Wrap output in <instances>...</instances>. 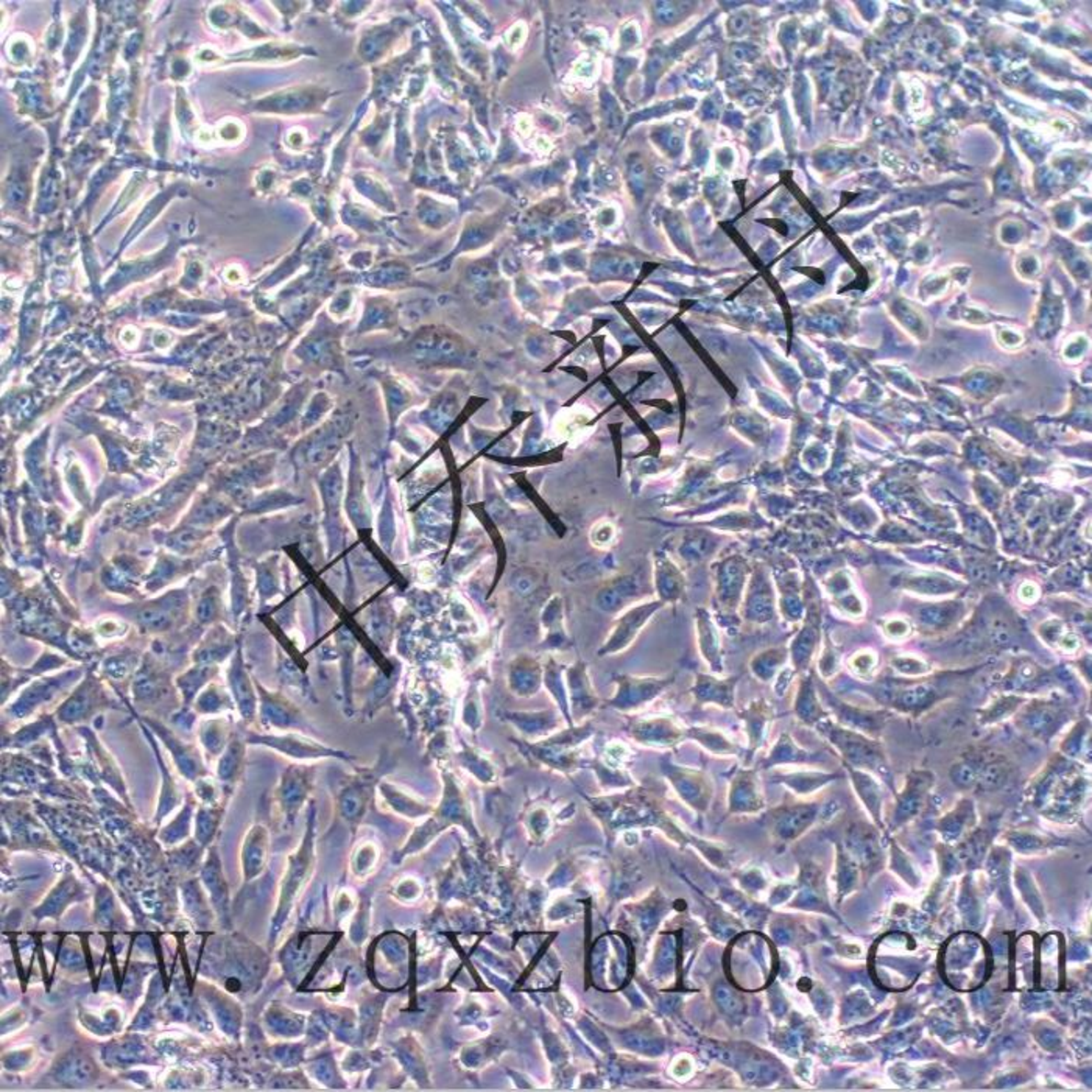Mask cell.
I'll list each match as a JSON object with an SVG mask.
<instances>
[{"label":"cell","mask_w":1092,"mask_h":1092,"mask_svg":"<svg viewBox=\"0 0 1092 1092\" xmlns=\"http://www.w3.org/2000/svg\"><path fill=\"white\" fill-rule=\"evenodd\" d=\"M888 666L896 677L906 680L929 677L935 672V667L917 653H895L888 658Z\"/></svg>","instance_id":"35"},{"label":"cell","mask_w":1092,"mask_h":1092,"mask_svg":"<svg viewBox=\"0 0 1092 1092\" xmlns=\"http://www.w3.org/2000/svg\"><path fill=\"white\" fill-rule=\"evenodd\" d=\"M134 706H156L174 691L170 673L153 653H145L131 680Z\"/></svg>","instance_id":"12"},{"label":"cell","mask_w":1092,"mask_h":1092,"mask_svg":"<svg viewBox=\"0 0 1092 1092\" xmlns=\"http://www.w3.org/2000/svg\"><path fill=\"white\" fill-rule=\"evenodd\" d=\"M794 711H795L798 720L809 726H816L821 720L831 717V714L821 702L820 693L816 688V673L812 670L800 675L795 702H794Z\"/></svg>","instance_id":"21"},{"label":"cell","mask_w":1092,"mask_h":1092,"mask_svg":"<svg viewBox=\"0 0 1092 1092\" xmlns=\"http://www.w3.org/2000/svg\"><path fill=\"white\" fill-rule=\"evenodd\" d=\"M187 610V594L183 591H174L141 606L134 619L139 630L145 635H165L185 625Z\"/></svg>","instance_id":"8"},{"label":"cell","mask_w":1092,"mask_h":1092,"mask_svg":"<svg viewBox=\"0 0 1092 1092\" xmlns=\"http://www.w3.org/2000/svg\"><path fill=\"white\" fill-rule=\"evenodd\" d=\"M239 644H241V639L236 636V633H232L230 628H226L221 624H216L206 631L205 636L198 642L196 650L192 651L190 658L194 664L219 666L234 655Z\"/></svg>","instance_id":"18"},{"label":"cell","mask_w":1092,"mask_h":1092,"mask_svg":"<svg viewBox=\"0 0 1092 1092\" xmlns=\"http://www.w3.org/2000/svg\"><path fill=\"white\" fill-rule=\"evenodd\" d=\"M695 628H697L698 650L702 653L703 661L708 664L711 672L722 675L724 669V650L718 625L713 621L706 610H698L695 615Z\"/></svg>","instance_id":"22"},{"label":"cell","mask_w":1092,"mask_h":1092,"mask_svg":"<svg viewBox=\"0 0 1092 1092\" xmlns=\"http://www.w3.org/2000/svg\"><path fill=\"white\" fill-rule=\"evenodd\" d=\"M66 664L64 658L57 657V655H47L44 653L39 661L35 664V669H28V670H22V669H15V667H6V659H4V670H8L10 675L6 672H2V698L6 703V695L13 693L17 686H21L22 682L30 681L31 677L35 675H42V673L49 672V670H55L58 666Z\"/></svg>","instance_id":"29"},{"label":"cell","mask_w":1092,"mask_h":1092,"mask_svg":"<svg viewBox=\"0 0 1092 1092\" xmlns=\"http://www.w3.org/2000/svg\"><path fill=\"white\" fill-rule=\"evenodd\" d=\"M1072 666L1077 670L1078 675L1082 678V681L1086 682L1087 689L1091 688V651L1089 648L1083 650L1080 655L1072 659Z\"/></svg>","instance_id":"52"},{"label":"cell","mask_w":1092,"mask_h":1092,"mask_svg":"<svg viewBox=\"0 0 1092 1092\" xmlns=\"http://www.w3.org/2000/svg\"><path fill=\"white\" fill-rule=\"evenodd\" d=\"M933 782H935V776L928 770H917V771L908 774L906 787L897 795L896 809L893 816L895 826L904 825L918 816L926 803V798H928L929 790L932 789Z\"/></svg>","instance_id":"16"},{"label":"cell","mask_w":1092,"mask_h":1092,"mask_svg":"<svg viewBox=\"0 0 1092 1092\" xmlns=\"http://www.w3.org/2000/svg\"><path fill=\"white\" fill-rule=\"evenodd\" d=\"M984 666L970 667L962 670H948L924 678L906 680L888 678L883 682H874L870 691L872 700L892 713L904 714L910 717H921L923 714L937 708L940 703L955 697L959 688L955 682H964L974 677Z\"/></svg>","instance_id":"1"},{"label":"cell","mask_w":1092,"mask_h":1092,"mask_svg":"<svg viewBox=\"0 0 1092 1092\" xmlns=\"http://www.w3.org/2000/svg\"><path fill=\"white\" fill-rule=\"evenodd\" d=\"M250 742H259V744L270 745L275 749H284L287 753H293L295 756H328L333 754V751L321 749L319 745L315 747H309L304 740L295 736H286V737H264V736H253Z\"/></svg>","instance_id":"40"},{"label":"cell","mask_w":1092,"mask_h":1092,"mask_svg":"<svg viewBox=\"0 0 1092 1092\" xmlns=\"http://www.w3.org/2000/svg\"><path fill=\"white\" fill-rule=\"evenodd\" d=\"M139 722L147 725L152 733L158 734L164 740L167 749H172V753L174 754L176 764L183 770V773L187 774V776H192V774L196 773L197 762H198V753L197 751H194L187 745L183 744L180 738L174 737V734L170 733L169 728H165L164 725L160 724L158 720H154V718L149 717V715H141Z\"/></svg>","instance_id":"26"},{"label":"cell","mask_w":1092,"mask_h":1092,"mask_svg":"<svg viewBox=\"0 0 1092 1092\" xmlns=\"http://www.w3.org/2000/svg\"><path fill=\"white\" fill-rule=\"evenodd\" d=\"M219 666L214 664H194L187 670L174 678V686L180 691L181 700L185 708L192 706V703L198 697L203 689L214 681L219 675Z\"/></svg>","instance_id":"25"},{"label":"cell","mask_w":1092,"mask_h":1092,"mask_svg":"<svg viewBox=\"0 0 1092 1092\" xmlns=\"http://www.w3.org/2000/svg\"><path fill=\"white\" fill-rule=\"evenodd\" d=\"M823 641L821 630V615L818 611L809 610L805 615V622L796 631L795 636L789 646L790 664L798 675L809 672L810 664L816 658V651Z\"/></svg>","instance_id":"15"},{"label":"cell","mask_w":1092,"mask_h":1092,"mask_svg":"<svg viewBox=\"0 0 1092 1092\" xmlns=\"http://www.w3.org/2000/svg\"><path fill=\"white\" fill-rule=\"evenodd\" d=\"M127 633V625L116 621H102L96 625V635L103 639H116Z\"/></svg>","instance_id":"53"},{"label":"cell","mask_w":1092,"mask_h":1092,"mask_svg":"<svg viewBox=\"0 0 1092 1092\" xmlns=\"http://www.w3.org/2000/svg\"><path fill=\"white\" fill-rule=\"evenodd\" d=\"M773 594L767 590V586H756L749 599L745 602L744 617L751 624H769L774 619Z\"/></svg>","instance_id":"33"},{"label":"cell","mask_w":1092,"mask_h":1092,"mask_svg":"<svg viewBox=\"0 0 1092 1092\" xmlns=\"http://www.w3.org/2000/svg\"><path fill=\"white\" fill-rule=\"evenodd\" d=\"M740 718L745 722L751 744H760L773 720V706L764 698L754 700L740 713Z\"/></svg>","instance_id":"31"},{"label":"cell","mask_w":1092,"mask_h":1092,"mask_svg":"<svg viewBox=\"0 0 1092 1092\" xmlns=\"http://www.w3.org/2000/svg\"><path fill=\"white\" fill-rule=\"evenodd\" d=\"M1075 717V706L1063 691L1030 697L1015 714V725L1022 733L1049 742Z\"/></svg>","instance_id":"4"},{"label":"cell","mask_w":1092,"mask_h":1092,"mask_svg":"<svg viewBox=\"0 0 1092 1092\" xmlns=\"http://www.w3.org/2000/svg\"><path fill=\"white\" fill-rule=\"evenodd\" d=\"M1029 698L1010 692H996V697L977 711V722L982 726H991L1015 717Z\"/></svg>","instance_id":"27"},{"label":"cell","mask_w":1092,"mask_h":1092,"mask_svg":"<svg viewBox=\"0 0 1092 1092\" xmlns=\"http://www.w3.org/2000/svg\"><path fill=\"white\" fill-rule=\"evenodd\" d=\"M906 586L908 590L917 591L918 594L928 595H941L949 594L955 590L952 581H944L941 579H932V577H915V579L906 580Z\"/></svg>","instance_id":"49"},{"label":"cell","mask_w":1092,"mask_h":1092,"mask_svg":"<svg viewBox=\"0 0 1092 1092\" xmlns=\"http://www.w3.org/2000/svg\"><path fill=\"white\" fill-rule=\"evenodd\" d=\"M841 669V655L840 651L837 650L834 642L829 639L827 635H825V644H823V650L820 653V659H818V673L823 681L831 680L836 677L837 673L840 672Z\"/></svg>","instance_id":"46"},{"label":"cell","mask_w":1092,"mask_h":1092,"mask_svg":"<svg viewBox=\"0 0 1092 1092\" xmlns=\"http://www.w3.org/2000/svg\"><path fill=\"white\" fill-rule=\"evenodd\" d=\"M198 734H200L201 744L205 747L206 751L216 756V754L221 753L226 747V742L230 737V722L221 715H210L209 718L201 720Z\"/></svg>","instance_id":"36"},{"label":"cell","mask_w":1092,"mask_h":1092,"mask_svg":"<svg viewBox=\"0 0 1092 1092\" xmlns=\"http://www.w3.org/2000/svg\"><path fill=\"white\" fill-rule=\"evenodd\" d=\"M816 680L821 702L831 715H836L837 724L859 731V733L867 734L870 737L883 733V729L885 728V725L892 717V711L885 708H861V706L851 704V703L837 697L836 693L826 686V682L821 678L816 677Z\"/></svg>","instance_id":"7"},{"label":"cell","mask_w":1092,"mask_h":1092,"mask_svg":"<svg viewBox=\"0 0 1092 1092\" xmlns=\"http://www.w3.org/2000/svg\"><path fill=\"white\" fill-rule=\"evenodd\" d=\"M226 681H228V689L231 692L232 700L236 703V709L242 718H245V720L254 718L257 708H259V697H257L254 678L246 669L242 642L234 651L230 667L226 670Z\"/></svg>","instance_id":"14"},{"label":"cell","mask_w":1092,"mask_h":1092,"mask_svg":"<svg viewBox=\"0 0 1092 1092\" xmlns=\"http://www.w3.org/2000/svg\"><path fill=\"white\" fill-rule=\"evenodd\" d=\"M1089 737H1091V718L1082 717L1078 718L1075 724L1072 725L1071 731L1064 738L1062 745L1063 753L1069 756V758H1075V756H1085V753H1089Z\"/></svg>","instance_id":"43"},{"label":"cell","mask_w":1092,"mask_h":1092,"mask_svg":"<svg viewBox=\"0 0 1092 1092\" xmlns=\"http://www.w3.org/2000/svg\"><path fill=\"white\" fill-rule=\"evenodd\" d=\"M661 606V602H651V603H644V605L635 606V608L626 611L625 614L619 617L611 628L610 636L599 650V657H610V655L626 650L633 642L636 641V637L644 630L647 622L650 621L651 615L655 614Z\"/></svg>","instance_id":"13"},{"label":"cell","mask_w":1092,"mask_h":1092,"mask_svg":"<svg viewBox=\"0 0 1092 1092\" xmlns=\"http://www.w3.org/2000/svg\"><path fill=\"white\" fill-rule=\"evenodd\" d=\"M1007 774H1008L1007 764L1000 762V760H993V762L982 765L977 785L985 790L997 789V787H1000V785L1006 782Z\"/></svg>","instance_id":"50"},{"label":"cell","mask_w":1092,"mask_h":1092,"mask_svg":"<svg viewBox=\"0 0 1092 1092\" xmlns=\"http://www.w3.org/2000/svg\"><path fill=\"white\" fill-rule=\"evenodd\" d=\"M795 677H798V673L795 672V669L792 666H785L778 673V677L774 678V692H776L778 697H782L787 692V689H789L790 684H792Z\"/></svg>","instance_id":"54"},{"label":"cell","mask_w":1092,"mask_h":1092,"mask_svg":"<svg viewBox=\"0 0 1092 1092\" xmlns=\"http://www.w3.org/2000/svg\"><path fill=\"white\" fill-rule=\"evenodd\" d=\"M633 731L639 737H659L662 736L664 740L667 738L678 737L681 734V726L678 725L677 720L667 715L661 717L644 718L633 725Z\"/></svg>","instance_id":"41"},{"label":"cell","mask_w":1092,"mask_h":1092,"mask_svg":"<svg viewBox=\"0 0 1092 1092\" xmlns=\"http://www.w3.org/2000/svg\"><path fill=\"white\" fill-rule=\"evenodd\" d=\"M847 667L848 670L852 673V677H856L861 681L872 682L876 680L879 667H881V657L872 647L861 648L848 658Z\"/></svg>","instance_id":"38"},{"label":"cell","mask_w":1092,"mask_h":1092,"mask_svg":"<svg viewBox=\"0 0 1092 1092\" xmlns=\"http://www.w3.org/2000/svg\"><path fill=\"white\" fill-rule=\"evenodd\" d=\"M223 617V602L220 591L217 588H208L200 595L196 606V622L200 626H212L220 624Z\"/></svg>","instance_id":"39"},{"label":"cell","mask_w":1092,"mask_h":1092,"mask_svg":"<svg viewBox=\"0 0 1092 1092\" xmlns=\"http://www.w3.org/2000/svg\"><path fill=\"white\" fill-rule=\"evenodd\" d=\"M1038 595H1040V590H1038L1035 585H1031V583H1026V585L1022 586V588L1019 590L1020 602H1024V603H1027V605L1035 603L1036 599H1038Z\"/></svg>","instance_id":"56"},{"label":"cell","mask_w":1092,"mask_h":1092,"mask_svg":"<svg viewBox=\"0 0 1092 1092\" xmlns=\"http://www.w3.org/2000/svg\"><path fill=\"white\" fill-rule=\"evenodd\" d=\"M789 661V647H769V648L758 651L751 658L749 670H751V673L760 681L771 682L774 681V678L778 677V673L787 666V662Z\"/></svg>","instance_id":"28"},{"label":"cell","mask_w":1092,"mask_h":1092,"mask_svg":"<svg viewBox=\"0 0 1092 1092\" xmlns=\"http://www.w3.org/2000/svg\"><path fill=\"white\" fill-rule=\"evenodd\" d=\"M630 172L633 187L639 190L644 189V176H646V167H644V164H642L641 161H635V163H631Z\"/></svg>","instance_id":"55"},{"label":"cell","mask_w":1092,"mask_h":1092,"mask_svg":"<svg viewBox=\"0 0 1092 1092\" xmlns=\"http://www.w3.org/2000/svg\"><path fill=\"white\" fill-rule=\"evenodd\" d=\"M565 678L568 698H569V709H574L575 715L591 713L599 706V698L591 686L585 662H575L574 666L568 667L565 670Z\"/></svg>","instance_id":"23"},{"label":"cell","mask_w":1092,"mask_h":1092,"mask_svg":"<svg viewBox=\"0 0 1092 1092\" xmlns=\"http://www.w3.org/2000/svg\"><path fill=\"white\" fill-rule=\"evenodd\" d=\"M635 592H636V586L633 585L630 579L621 580L619 583L605 588L601 594L597 595V605L606 613H614L626 601H630L631 595Z\"/></svg>","instance_id":"44"},{"label":"cell","mask_w":1092,"mask_h":1092,"mask_svg":"<svg viewBox=\"0 0 1092 1092\" xmlns=\"http://www.w3.org/2000/svg\"><path fill=\"white\" fill-rule=\"evenodd\" d=\"M242 760H243V744H242V740H239V737L231 738L223 751L220 762H219V778H220L221 784L231 785L236 782L237 776L241 773Z\"/></svg>","instance_id":"42"},{"label":"cell","mask_w":1092,"mask_h":1092,"mask_svg":"<svg viewBox=\"0 0 1092 1092\" xmlns=\"http://www.w3.org/2000/svg\"><path fill=\"white\" fill-rule=\"evenodd\" d=\"M1035 636L1052 650L1060 651L1063 655H1069V657L1075 658L1083 650H1086L1085 637L1058 617H1051L1047 621L1040 622L1035 626Z\"/></svg>","instance_id":"19"},{"label":"cell","mask_w":1092,"mask_h":1092,"mask_svg":"<svg viewBox=\"0 0 1092 1092\" xmlns=\"http://www.w3.org/2000/svg\"><path fill=\"white\" fill-rule=\"evenodd\" d=\"M675 678L635 677V675H614L617 684L614 697L608 702V706L622 713H631L642 709L651 702H655L666 689L672 686Z\"/></svg>","instance_id":"11"},{"label":"cell","mask_w":1092,"mask_h":1092,"mask_svg":"<svg viewBox=\"0 0 1092 1092\" xmlns=\"http://www.w3.org/2000/svg\"><path fill=\"white\" fill-rule=\"evenodd\" d=\"M105 709H122V706L109 695L103 686L102 678L91 667L77 686L67 693L55 715L64 725L82 724Z\"/></svg>","instance_id":"6"},{"label":"cell","mask_w":1092,"mask_h":1092,"mask_svg":"<svg viewBox=\"0 0 1092 1092\" xmlns=\"http://www.w3.org/2000/svg\"><path fill=\"white\" fill-rule=\"evenodd\" d=\"M816 816V809L814 807H798L792 812H787L784 818L780 821L781 831L782 832H795L803 829L807 823L812 821Z\"/></svg>","instance_id":"51"},{"label":"cell","mask_w":1092,"mask_h":1092,"mask_svg":"<svg viewBox=\"0 0 1092 1092\" xmlns=\"http://www.w3.org/2000/svg\"><path fill=\"white\" fill-rule=\"evenodd\" d=\"M139 653L133 648H123L122 651L113 653L109 657L105 658L102 662V675L108 678L109 681H125L131 678L133 680L134 673L138 670Z\"/></svg>","instance_id":"32"},{"label":"cell","mask_w":1092,"mask_h":1092,"mask_svg":"<svg viewBox=\"0 0 1092 1092\" xmlns=\"http://www.w3.org/2000/svg\"><path fill=\"white\" fill-rule=\"evenodd\" d=\"M968 613L970 610L963 602H937L915 608L912 617L908 619L912 622L915 633L926 637H940L959 630L968 619Z\"/></svg>","instance_id":"9"},{"label":"cell","mask_w":1092,"mask_h":1092,"mask_svg":"<svg viewBox=\"0 0 1092 1092\" xmlns=\"http://www.w3.org/2000/svg\"><path fill=\"white\" fill-rule=\"evenodd\" d=\"M975 821V807L974 803L970 800L960 801L954 810H951L948 816H944L943 820L940 821V831L943 832L944 837L948 839H957L960 834H963L966 829H970L971 826L974 825Z\"/></svg>","instance_id":"37"},{"label":"cell","mask_w":1092,"mask_h":1092,"mask_svg":"<svg viewBox=\"0 0 1092 1092\" xmlns=\"http://www.w3.org/2000/svg\"><path fill=\"white\" fill-rule=\"evenodd\" d=\"M84 673H86L84 669H75V670L73 669V670L60 673L57 677L41 678V680L31 682L28 684V688L22 691L19 698L13 703V706L8 708L10 714H13L15 718L28 717L37 709L46 706L62 693H69L64 691L77 686L78 681L84 677Z\"/></svg>","instance_id":"10"},{"label":"cell","mask_w":1092,"mask_h":1092,"mask_svg":"<svg viewBox=\"0 0 1092 1092\" xmlns=\"http://www.w3.org/2000/svg\"><path fill=\"white\" fill-rule=\"evenodd\" d=\"M192 708L198 715H223L226 711L236 709V703L228 686L212 681L198 693Z\"/></svg>","instance_id":"30"},{"label":"cell","mask_w":1092,"mask_h":1092,"mask_svg":"<svg viewBox=\"0 0 1092 1092\" xmlns=\"http://www.w3.org/2000/svg\"><path fill=\"white\" fill-rule=\"evenodd\" d=\"M982 765L984 764L977 760H960L959 764H955L951 770V780L960 789L975 787Z\"/></svg>","instance_id":"47"},{"label":"cell","mask_w":1092,"mask_h":1092,"mask_svg":"<svg viewBox=\"0 0 1092 1092\" xmlns=\"http://www.w3.org/2000/svg\"><path fill=\"white\" fill-rule=\"evenodd\" d=\"M742 583H744V580H742L738 566H726L724 577H722V583H720V601H722L725 610L729 613L737 608Z\"/></svg>","instance_id":"45"},{"label":"cell","mask_w":1092,"mask_h":1092,"mask_svg":"<svg viewBox=\"0 0 1092 1092\" xmlns=\"http://www.w3.org/2000/svg\"><path fill=\"white\" fill-rule=\"evenodd\" d=\"M738 677L718 678L697 673L691 692L698 704H715L724 709L736 706V686Z\"/></svg>","instance_id":"20"},{"label":"cell","mask_w":1092,"mask_h":1092,"mask_svg":"<svg viewBox=\"0 0 1092 1092\" xmlns=\"http://www.w3.org/2000/svg\"><path fill=\"white\" fill-rule=\"evenodd\" d=\"M850 773H851L852 782H854V787L863 801V805H867V809L874 816V820H879L881 809H883L881 785L877 784V781L872 778V774L863 771V770L850 767Z\"/></svg>","instance_id":"34"},{"label":"cell","mask_w":1092,"mask_h":1092,"mask_svg":"<svg viewBox=\"0 0 1092 1092\" xmlns=\"http://www.w3.org/2000/svg\"><path fill=\"white\" fill-rule=\"evenodd\" d=\"M256 682L257 697H259V714L265 724L275 728H293V726H304V717L299 713V709L288 702L287 698L277 692H270L267 689L262 686L261 682Z\"/></svg>","instance_id":"17"},{"label":"cell","mask_w":1092,"mask_h":1092,"mask_svg":"<svg viewBox=\"0 0 1092 1092\" xmlns=\"http://www.w3.org/2000/svg\"><path fill=\"white\" fill-rule=\"evenodd\" d=\"M881 631H883L885 639L896 644V642L908 641L913 636L915 628H913L912 622H910L908 617L896 615V617H888V619H885L883 622V625H881Z\"/></svg>","instance_id":"48"},{"label":"cell","mask_w":1092,"mask_h":1092,"mask_svg":"<svg viewBox=\"0 0 1092 1092\" xmlns=\"http://www.w3.org/2000/svg\"><path fill=\"white\" fill-rule=\"evenodd\" d=\"M816 728L820 729V733L826 738L831 740V744L843 754V758L852 767L867 770V771H877L884 776L887 774V762H885L883 745L874 738L870 737L867 734L847 728V726H841L831 717L821 720L820 724L816 725Z\"/></svg>","instance_id":"5"},{"label":"cell","mask_w":1092,"mask_h":1092,"mask_svg":"<svg viewBox=\"0 0 1092 1092\" xmlns=\"http://www.w3.org/2000/svg\"><path fill=\"white\" fill-rule=\"evenodd\" d=\"M1066 684L1074 686L1071 670L1063 666H1044L1029 653L1011 655L1007 672L996 682L997 692L1018 693L1022 697H1038L1052 691H1063Z\"/></svg>","instance_id":"2"},{"label":"cell","mask_w":1092,"mask_h":1092,"mask_svg":"<svg viewBox=\"0 0 1092 1092\" xmlns=\"http://www.w3.org/2000/svg\"><path fill=\"white\" fill-rule=\"evenodd\" d=\"M544 669L536 659L519 657L512 662L508 672V684L512 692L519 697H532L543 684Z\"/></svg>","instance_id":"24"},{"label":"cell","mask_w":1092,"mask_h":1092,"mask_svg":"<svg viewBox=\"0 0 1092 1092\" xmlns=\"http://www.w3.org/2000/svg\"><path fill=\"white\" fill-rule=\"evenodd\" d=\"M959 630H962L963 642L993 653L1020 651L1022 641L1027 636V626L1022 624L1020 617L1004 608L980 611L974 619H970L968 625H962Z\"/></svg>","instance_id":"3"}]
</instances>
